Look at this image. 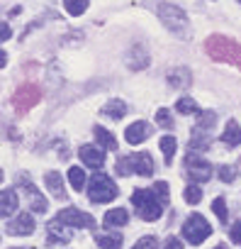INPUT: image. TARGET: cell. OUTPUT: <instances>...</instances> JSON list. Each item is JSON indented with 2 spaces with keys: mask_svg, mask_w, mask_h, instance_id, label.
Returning a JSON list of instances; mask_svg holds the SVG:
<instances>
[{
  "mask_svg": "<svg viewBox=\"0 0 241 249\" xmlns=\"http://www.w3.org/2000/svg\"><path fill=\"white\" fill-rule=\"evenodd\" d=\"M64 8L71 18H78L88 10V0H64Z\"/></svg>",
  "mask_w": 241,
  "mask_h": 249,
  "instance_id": "25",
  "label": "cell"
},
{
  "mask_svg": "<svg viewBox=\"0 0 241 249\" xmlns=\"http://www.w3.org/2000/svg\"><path fill=\"white\" fill-rule=\"evenodd\" d=\"M163 249H183V242L178 237H168L166 244H163Z\"/></svg>",
  "mask_w": 241,
  "mask_h": 249,
  "instance_id": "35",
  "label": "cell"
},
{
  "mask_svg": "<svg viewBox=\"0 0 241 249\" xmlns=\"http://www.w3.org/2000/svg\"><path fill=\"white\" fill-rule=\"evenodd\" d=\"M132 249H156V237H142Z\"/></svg>",
  "mask_w": 241,
  "mask_h": 249,
  "instance_id": "33",
  "label": "cell"
},
{
  "mask_svg": "<svg viewBox=\"0 0 241 249\" xmlns=\"http://www.w3.org/2000/svg\"><path fill=\"white\" fill-rule=\"evenodd\" d=\"M5 64H8V54L0 49V69H5Z\"/></svg>",
  "mask_w": 241,
  "mask_h": 249,
  "instance_id": "36",
  "label": "cell"
},
{
  "mask_svg": "<svg viewBox=\"0 0 241 249\" xmlns=\"http://www.w3.org/2000/svg\"><path fill=\"white\" fill-rule=\"evenodd\" d=\"M47 230H49V242H68V239H71V234H66V232L61 230V222H59V220L49 222Z\"/></svg>",
  "mask_w": 241,
  "mask_h": 249,
  "instance_id": "24",
  "label": "cell"
},
{
  "mask_svg": "<svg viewBox=\"0 0 241 249\" xmlns=\"http://www.w3.org/2000/svg\"><path fill=\"white\" fill-rule=\"evenodd\" d=\"M239 3H241V0H239Z\"/></svg>",
  "mask_w": 241,
  "mask_h": 249,
  "instance_id": "39",
  "label": "cell"
},
{
  "mask_svg": "<svg viewBox=\"0 0 241 249\" xmlns=\"http://www.w3.org/2000/svg\"><path fill=\"white\" fill-rule=\"evenodd\" d=\"M93 132H95V140L102 144V149H117V140H114V135H112L110 130H105V127H100V124H95Z\"/></svg>",
  "mask_w": 241,
  "mask_h": 249,
  "instance_id": "19",
  "label": "cell"
},
{
  "mask_svg": "<svg viewBox=\"0 0 241 249\" xmlns=\"http://www.w3.org/2000/svg\"><path fill=\"white\" fill-rule=\"evenodd\" d=\"M146 137H149V124L142 122V120H139V122H132L129 127H127V132H125V140H127L132 147H134V144H142Z\"/></svg>",
  "mask_w": 241,
  "mask_h": 249,
  "instance_id": "12",
  "label": "cell"
},
{
  "mask_svg": "<svg viewBox=\"0 0 241 249\" xmlns=\"http://www.w3.org/2000/svg\"><path fill=\"white\" fill-rule=\"evenodd\" d=\"M117 183L107 176V174H93V178L88 181V198L93 203H107L112 198H117Z\"/></svg>",
  "mask_w": 241,
  "mask_h": 249,
  "instance_id": "4",
  "label": "cell"
},
{
  "mask_svg": "<svg viewBox=\"0 0 241 249\" xmlns=\"http://www.w3.org/2000/svg\"><path fill=\"white\" fill-rule=\"evenodd\" d=\"M185 169H188L190 181H197V183L209 181V176H212V166H209V161L202 159L200 154H188V159H185Z\"/></svg>",
  "mask_w": 241,
  "mask_h": 249,
  "instance_id": "7",
  "label": "cell"
},
{
  "mask_svg": "<svg viewBox=\"0 0 241 249\" xmlns=\"http://www.w3.org/2000/svg\"><path fill=\"white\" fill-rule=\"evenodd\" d=\"M176 110H178L180 115H195V117L200 115V107H197V103H195L193 98H188V95H185V98H180V100L176 103Z\"/></svg>",
  "mask_w": 241,
  "mask_h": 249,
  "instance_id": "22",
  "label": "cell"
},
{
  "mask_svg": "<svg viewBox=\"0 0 241 249\" xmlns=\"http://www.w3.org/2000/svg\"><path fill=\"white\" fill-rule=\"evenodd\" d=\"M219 178H222L224 183L236 181V169H234V166H219Z\"/></svg>",
  "mask_w": 241,
  "mask_h": 249,
  "instance_id": "30",
  "label": "cell"
},
{
  "mask_svg": "<svg viewBox=\"0 0 241 249\" xmlns=\"http://www.w3.org/2000/svg\"><path fill=\"white\" fill-rule=\"evenodd\" d=\"M78 157H80V161H83L85 166H90V169H102V166H105V152H102L100 147L83 144V147L78 149Z\"/></svg>",
  "mask_w": 241,
  "mask_h": 249,
  "instance_id": "9",
  "label": "cell"
},
{
  "mask_svg": "<svg viewBox=\"0 0 241 249\" xmlns=\"http://www.w3.org/2000/svg\"><path fill=\"white\" fill-rule=\"evenodd\" d=\"M102 115H105V117H112V120H122V117L127 115V105L119 100V98L107 100V105L102 107Z\"/></svg>",
  "mask_w": 241,
  "mask_h": 249,
  "instance_id": "17",
  "label": "cell"
},
{
  "mask_svg": "<svg viewBox=\"0 0 241 249\" xmlns=\"http://www.w3.org/2000/svg\"><path fill=\"white\" fill-rule=\"evenodd\" d=\"M214 122H217V115H214V112H200V115H197V130H200V132H205V130L209 132Z\"/></svg>",
  "mask_w": 241,
  "mask_h": 249,
  "instance_id": "26",
  "label": "cell"
},
{
  "mask_svg": "<svg viewBox=\"0 0 241 249\" xmlns=\"http://www.w3.org/2000/svg\"><path fill=\"white\" fill-rule=\"evenodd\" d=\"M22 183H25V191H27L30 210H32V213H47V198L37 191V186H32V183H27V181H22Z\"/></svg>",
  "mask_w": 241,
  "mask_h": 249,
  "instance_id": "13",
  "label": "cell"
},
{
  "mask_svg": "<svg viewBox=\"0 0 241 249\" xmlns=\"http://www.w3.org/2000/svg\"><path fill=\"white\" fill-rule=\"evenodd\" d=\"M222 142L226 147H239L241 144V127L236 120H229L226 127H224V135H222Z\"/></svg>",
  "mask_w": 241,
  "mask_h": 249,
  "instance_id": "15",
  "label": "cell"
},
{
  "mask_svg": "<svg viewBox=\"0 0 241 249\" xmlns=\"http://www.w3.org/2000/svg\"><path fill=\"white\" fill-rule=\"evenodd\" d=\"M0 183H3V171H0Z\"/></svg>",
  "mask_w": 241,
  "mask_h": 249,
  "instance_id": "37",
  "label": "cell"
},
{
  "mask_svg": "<svg viewBox=\"0 0 241 249\" xmlns=\"http://www.w3.org/2000/svg\"><path fill=\"white\" fill-rule=\"evenodd\" d=\"M117 174H122V176H132V174L151 176V174H154V159H151V154H146V152L129 154V157H125V159L117 161Z\"/></svg>",
  "mask_w": 241,
  "mask_h": 249,
  "instance_id": "3",
  "label": "cell"
},
{
  "mask_svg": "<svg viewBox=\"0 0 241 249\" xmlns=\"http://www.w3.org/2000/svg\"><path fill=\"white\" fill-rule=\"evenodd\" d=\"M156 122L161 124V127H166V130H171V127H173V117H171V110H166V107H161V110L156 112Z\"/></svg>",
  "mask_w": 241,
  "mask_h": 249,
  "instance_id": "28",
  "label": "cell"
},
{
  "mask_svg": "<svg viewBox=\"0 0 241 249\" xmlns=\"http://www.w3.org/2000/svg\"><path fill=\"white\" fill-rule=\"evenodd\" d=\"M212 210L217 213L219 222H226V200H224V198H217V200L212 203Z\"/></svg>",
  "mask_w": 241,
  "mask_h": 249,
  "instance_id": "29",
  "label": "cell"
},
{
  "mask_svg": "<svg viewBox=\"0 0 241 249\" xmlns=\"http://www.w3.org/2000/svg\"><path fill=\"white\" fill-rule=\"evenodd\" d=\"M159 147H161V152H163V157H166V164H171V161H173V157H176V149H178V142H176V137H173V135H166V137H161Z\"/></svg>",
  "mask_w": 241,
  "mask_h": 249,
  "instance_id": "20",
  "label": "cell"
},
{
  "mask_svg": "<svg viewBox=\"0 0 241 249\" xmlns=\"http://www.w3.org/2000/svg\"><path fill=\"white\" fill-rule=\"evenodd\" d=\"M154 193H156V198H159L161 203H166V200H168V183H166V181H156Z\"/></svg>",
  "mask_w": 241,
  "mask_h": 249,
  "instance_id": "31",
  "label": "cell"
},
{
  "mask_svg": "<svg viewBox=\"0 0 241 249\" xmlns=\"http://www.w3.org/2000/svg\"><path fill=\"white\" fill-rule=\"evenodd\" d=\"M183 198H185L188 205H197V203L202 200V191H200V186H188L185 193H183Z\"/></svg>",
  "mask_w": 241,
  "mask_h": 249,
  "instance_id": "27",
  "label": "cell"
},
{
  "mask_svg": "<svg viewBox=\"0 0 241 249\" xmlns=\"http://www.w3.org/2000/svg\"><path fill=\"white\" fill-rule=\"evenodd\" d=\"M214 249H224V247H222V244H219V247H214Z\"/></svg>",
  "mask_w": 241,
  "mask_h": 249,
  "instance_id": "38",
  "label": "cell"
},
{
  "mask_svg": "<svg viewBox=\"0 0 241 249\" xmlns=\"http://www.w3.org/2000/svg\"><path fill=\"white\" fill-rule=\"evenodd\" d=\"M127 66H129L132 71H142V69H146V66H149V52H146L142 44L132 47V49L127 52Z\"/></svg>",
  "mask_w": 241,
  "mask_h": 249,
  "instance_id": "10",
  "label": "cell"
},
{
  "mask_svg": "<svg viewBox=\"0 0 241 249\" xmlns=\"http://www.w3.org/2000/svg\"><path fill=\"white\" fill-rule=\"evenodd\" d=\"M129 222V213L125 208H114V210H107L105 217H102V225L105 227H122Z\"/></svg>",
  "mask_w": 241,
  "mask_h": 249,
  "instance_id": "14",
  "label": "cell"
},
{
  "mask_svg": "<svg viewBox=\"0 0 241 249\" xmlns=\"http://www.w3.org/2000/svg\"><path fill=\"white\" fill-rule=\"evenodd\" d=\"M44 183H47V188L59 198V200H64L66 198V191H64V181H61V174H56V171H49L47 176H44Z\"/></svg>",
  "mask_w": 241,
  "mask_h": 249,
  "instance_id": "16",
  "label": "cell"
},
{
  "mask_svg": "<svg viewBox=\"0 0 241 249\" xmlns=\"http://www.w3.org/2000/svg\"><path fill=\"white\" fill-rule=\"evenodd\" d=\"M17 205H20V198L15 191H0V217H10L13 213H17Z\"/></svg>",
  "mask_w": 241,
  "mask_h": 249,
  "instance_id": "11",
  "label": "cell"
},
{
  "mask_svg": "<svg viewBox=\"0 0 241 249\" xmlns=\"http://www.w3.org/2000/svg\"><path fill=\"white\" fill-rule=\"evenodd\" d=\"M8 232L10 234H17V237H27L34 232V217L32 213H17L15 220L8 222Z\"/></svg>",
  "mask_w": 241,
  "mask_h": 249,
  "instance_id": "8",
  "label": "cell"
},
{
  "mask_svg": "<svg viewBox=\"0 0 241 249\" xmlns=\"http://www.w3.org/2000/svg\"><path fill=\"white\" fill-rule=\"evenodd\" d=\"M95 242H97L102 249H119V247H122V234H119V232H112V234H97Z\"/></svg>",
  "mask_w": 241,
  "mask_h": 249,
  "instance_id": "21",
  "label": "cell"
},
{
  "mask_svg": "<svg viewBox=\"0 0 241 249\" xmlns=\"http://www.w3.org/2000/svg\"><path fill=\"white\" fill-rule=\"evenodd\" d=\"M132 205L137 208L139 217L146 220V222H154V220H159V217L163 215L161 200L156 198L154 191H146V188H137V191L132 193Z\"/></svg>",
  "mask_w": 241,
  "mask_h": 249,
  "instance_id": "2",
  "label": "cell"
},
{
  "mask_svg": "<svg viewBox=\"0 0 241 249\" xmlns=\"http://www.w3.org/2000/svg\"><path fill=\"white\" fill-rule=\"evenodd\" d=\"M156 13H159V20L163 22V27L171 30L173 35H178L183 39L190 35V20H188V15H185L183 8H178L173 3H159Z\"/></svg>",
  "mask_w": 241,
  "mask_h": 249,
  "instance_id": "1",
  "label": "cell"
},
{
  "mask_svg": "<svg viewBox=\"0 0 241 249\" xmlns=\"http://www.w3.org/2000/svg\"><path fill=\"white\" fill-rule=\"evenodd\" d=\"M229 239H231L234 244H241V220H236V222L231 225V230H229Z\"/></svg>",
  "mask_w": 241,
  "mask_h": 249,
  "instance_id": "32",
  "label": "cell"
},
{
  "mask_svg": "<svg viewBox=\"0 0 241 249\" xmlns=\"http://www.w3.org/2000/svg\"><path fill=\"white\" fill-rule=\"evenodd\" d=\"M68 183L73 186V191H83V186H85V171L80 166H71L68 169Z\"/></svg>",
  "mask_w": 241,
  "mask_h": 249,
  "instance_id": "23",
  "label": "cell"
},
{
  "mask_svg": "<svg viewBox=\"0 0 241 249\" xmlns=\"http://www.w3.org/2000/svg\"><path fill=\"white\" fill-rule=\"evenodd\" d=\"M168 83H171L173 88H185V86H190V71H188L185 66H178V69L168 71Z\"/></svg>",
  "mask_w": 241,
  "mask_h": 249,
  "instance_id": "18",
  "label": "cell"
},
{
  "mask_svg": "<svg viewBox=\"0 0 241 249\" xmlns=\"http://www.w3.org/2000/svg\"><path fill=\"white\" fill-rule=\"evenodd\" d=\"M56 220L66 227H83V230H95V217L90 213H83L78 208H64Z\"/></svg>",
  "mask_w": 241,
  "mask_h": 249,
  "instance_id": "6",
  "label": "cell"
},
{
  "mask_svg": "<svg viewBox=\"0 0 241 249\" xmlns=\"http://www.w3.org/2000/svg\"><path fill=\"white\" fill-rule=\"evenodd\" d=\"M10 37H13V30H10V25L0 22V42H8Z\"/></svg>",
  "mask_w": 241,
  "mask_h": 249,
  "instance_id": "34",
  "label": "cell"
},
{
  "mask_svg": "<svg viewBox=\"0 0 241 249\" xmlns=\"http://www.w3.org/2000/svg\"><path fill=\"white\" fill-rule=\"evenodd\" d=\"M209 234H212V227H209V222H207L200 213H193V215L183 222V237H185L190 244H202Z\"/></svg>",
  "mask_w": 241,
  "mask_h": 249,
  "instance_id": "5",
  "label": "cell"
}]
</instances>
